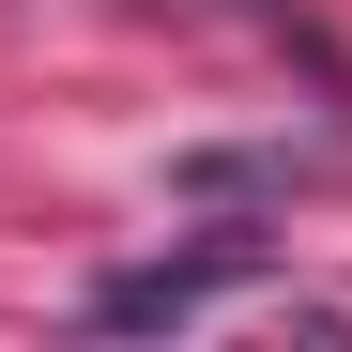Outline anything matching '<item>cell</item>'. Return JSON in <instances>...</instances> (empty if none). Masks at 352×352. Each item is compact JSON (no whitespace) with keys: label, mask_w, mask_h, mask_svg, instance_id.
Segmentation results:
<instances>
[{"label":"cell","mask_w":352,"mask_h":352,"mask_svg":"<svg viewBox=\"0 0 352 352\" xmlns=\"http://www.w3.org/2000/svg\"><path fill=\"white\" fill-rule=\"evenodd\" d=\"M230 291H245V261L199 245V261H138V276H107L92 322H199V307H230Z\"/></svg>","instance_id":"6da1fadb"}]
</instances>
